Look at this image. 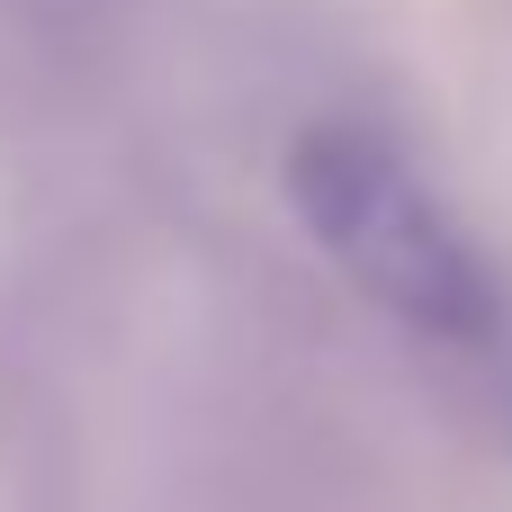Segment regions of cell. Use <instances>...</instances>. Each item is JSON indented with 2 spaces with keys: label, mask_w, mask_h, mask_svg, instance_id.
<instances>
[{
  "label": "cell",
  "mask_w": 512,
  "mask_h": 512,
  "mask_svg": "<svg viewBox=\"0 0 512 512\" xmlns=\"http://www.w3.org/2000/svg\"><path fill=\"white\" fill-rule=\"evenodd\" d=\"M288 189H297V216L324 234V252L351 261L423 333L477 342L495 324V288H486L477 252L369 126H306L288 153Z\"/></svg>",
  "instance_id": "cell-1"
}]
</instances>
